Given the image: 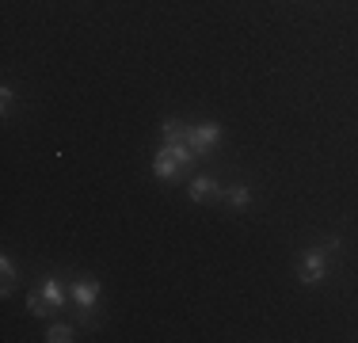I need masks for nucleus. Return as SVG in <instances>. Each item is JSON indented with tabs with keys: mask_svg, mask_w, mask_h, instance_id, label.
I'll return each instance as SVG.
<instances>
[{
	"mask_svg": "<svg viewBox=\"0 0 358 343\" xmlns=\"http://www.w3.org/2000/svg\"><path fill=\"white\" fill-rule=\"evenodd\" d=\"M183 141L202 157V153H210V149H214V145L221 141V122H194V126H187Z\"/></svg>",
	"mask_w": 358,
	"mask_h": 343,
	"instance_id": "nucleus-1",
	"label": "nucleus"
},
{
	"mask_svg": "<svg viewBox=\"0 0 358 343\" xmlns=\"http://www.w3.org/2000/svg\"><path fill=\"white\" fill-rule=\"evenodd\" d=\"M328 274V248H309V252L301 255V267H297V279L305 282V286H317V282Z\"/></svg>",
	"mask_w": 358,
	"mask_h": 343,
	"instance_id": "nucleus-2",
	"label": "nucleus"
},
{
	"mask_svg": "<svg viewBox=\"0 0 358 343\" xmlns=\"http://www.w3.org/2000/svg\"><path fill=\"white\" fill-rule=\"evenodd\" d=\"M179 172H183V164H179L176 149H172V145H160V149L152 153V176H157V179H176Z\"/></svg>",
	"mask_w": 358,
	"mask_h": 343,
	"instance_id": "nucleus-3",
	"label": "nucleus"
},
{
	"mask_svg": "<svg viewBox=\"0 0 358 343\" xmlns=\"http://www.w3.org/2000/svg\"><path fill=\"white\" fill-rule=\"evenodd\" d=\"M69 294H73V302L80 305L84 313H88V309L99 302V282H96V279H80V282H73Z\"/></svg>",
	"mask_w": 358,
	"mask_h": 343,
	"instance_id": "nucleus-4",
	"label": "nucleus"
},
{
	"mask_svg": "<svg viewBox=\"0 0 358 343\" xmlns=\"http://www.w3.org/2000/svg\"><path fill=\"white\" fill-rule=\"evenodd\" d=\"M187 195H191V202H206V199H214V195H221V187H217L214 176H194L191 187H187Z\"/></svg>",
	"mask_w": 358,
	"mask_h": 343,
	"instance_id": "nucleus-5",
	"label": "nucleus"
},
{
	"mask_svg": "<svg viewBox=\"0 0 358 343\" xmlns=\"http://www.w3.org/2000/svg\"><path fill=\"white\" fill-rule=\"evenodd\" d=\"M38 294L46 298V302L54 305V309H62V305H65V286H62L57 279H46V282L38 286Z\"/></svg>",
	"mask_w": 358,
	"mask_h": 343,
	"instance_id": "nucleus-6",
	"label": "nucleus"
},
{
	"mask_svg": "<svg viewBox=\"0 0 358 343\" xmlns=\"http://www.w3.org/2000/svg\"><path fill=\"white\" fill-rule=\"evenodd\" d=\"M183 134H187V126H183V122H176V118H164V126H160V137H164V145L183 141Z\"/></svg>",
	"mask_w": 358,
	"mask_h": 343,
	"instance_id": "nucleus-7",
	"label": "nucleus"
},
{
	"mask_svg": "<svg viewBox=\"0 0 358 343\" xmlns=\"http://www.w3.org/2000/svg\"><path fill=\"white\" fill-rule=\"evenodd\" d=\"M225 199L233 202V210H244V206L252 202V191H248V183H236V187H229V191H225Z\"/></svg>",
	"mask_w": 358,
	"mask_h": 343,
	"instance_id": "nucleus-8",
	"label": "nucleus"
},
{
	"mask_svg": "<svg viewBox=\"0 0 358 343\" xmlns=\"http://www.w3.org/2000/svg\"><path fill=\"white\" fill-rule=\"evenodd\" d=\"M27 313H31V316H50V313H54V305H50L46 298L35 290V294H27Z\"/></svg>",
	"mask_w": 358,
	"mask_h": 343,
	"instance_id": "nucleus-9",
	"label": "nucleus"
},
{
	"mask_svg": "<svg viewBox=\"0 0 358 343\" xmlns=\"http://www.w3.org/2000/svg\"><path fill=\"white\" fill-rule=\"evenodd\" d=\"M69 340H73L69 324H50L46 328V343H69Z\"/></svg>",
	"mask_w": 358,
	"mask_h": 343,
	"instance_id": "nucleus-10",
	"label": "nucleus"
},
{
	"mask_svg": "<svg viewBox=\"0 0 358 343\" xmlns=\"http://www.w3.org/2000/svg\"><path fill=\"white\" fill-rule=\"evenodd\" d=\"M0 271H4V290H0V294H12V286H15V263L8 260V255H0Z\"/></svg>",
	"mask_w": 358,
	"mask_h": 343,
	"instance_id": "nucleus-11",
	"label": "nucleus"
},
{
	"mask_svg": "<svg viewBox=\"0 0 358 343\" xmlns=\"http://www.w3.org/2000/svg\"><path fill=\"white\" fill-rule=\"evenodd\" d=\"M0 111H4V115L12 111V88H0Z\"/></svg>",
	"mask_w": 358,
	"mask_h": 343,
	"instance_id": "nucleus-12",
	"label": "nucleus"
}]
</instances>
